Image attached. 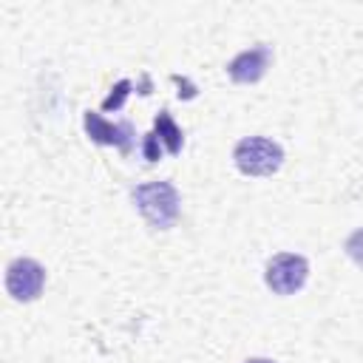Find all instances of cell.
Returning a JSON list of instances; mask_svg holds the SVG:
<instances>
[{
  "label": "cell",
  "mask_w": 363,
  "mask_h": 363,
  "mask_svg": "<svg viewBox=\"0 0 363 363\" xmlns=\"http://www.w3.org/2000/svg\"><path fill=\"white\" fill-rule=\"evenodd\" d=\"M133 201L136 210L142 213V218L150 227L167 230L176 224L179 218V193L170 182H145L139 187H133Z\"/></svg>",
  "instance_id": "obj_1"
},
{
  "label": "cell",
  "mask_w": 363,
  "mask_h": 363,
  "mask_svg": "<svg viewBox=\"0 0 363 363\" xmlns=\"http://www.w3.org/2000/svg\"><path fill=\"white\" fill-rule=\"evenodd\" d=\"M233 162L244 176H272L284 164V147L267 136H244L233 150Z\"/></svg>",
  "instance_id": "obj_2"
},
{
  "label": "cell",
  "mask_w": 363,
  "mask_h": 363,
  "mask_svg": "<svg viewBox=\"0 0 363 363\" xmlns=\"http://www.w3.org/2000/svg\"><path fill=\"white\" fill-rule=\"evenodd\" d=\"M309 278V261L298 252H278L267 261L264 281L275 295H295Z\"/></svg>",
  "instance_id": "obj_3"
},
{
  "label": "cell",
  "mask_w": 363,
  "mask_h": 363,
  "mask_svg": "<svg viewBox=\"0 0 363 363\" xmlns=\"http://www.w3.org/2000/svg\"><path fill=\"white\" fill-rule=\"evenodd\" d=\"M45 286V269L34 258H14L6 267V289L14 301H34Z\"/></svg>",
  "instance_id": "obj_4"
},
{
  "label": "cell",
  "mask_w": 363,
  "mask_h": 363,
  "mask_svg": "<svg viewBox=\"0 0 363 363\" xmlns=\"http://www.w3.org/2000/svg\"><path fill=\"white\" fill-rule=\"evenodd\" d=\"M269 60H272L269 45L258 43V45H252V48L235 54V57L230 60V65H227V74H230L233 82H241V85H247V82H258V79L267 74Z\"/></svg>",
  "instance_id": "obj_5"
},
{
  "label": "cell",
  "mask_w": 363,
  "mask_h": 363,
  "mask_svg": "<svg viewBox=\"0 0 363 363\" xmlns=\"http://www.w3.org/2000/svg\"><path fill=\"white\" fill-rule=\"evenodd\" d=\"M85 130H88V136L94 139V142H99V145H113V147H119L122 153H128L130 147H133V128L128 125V122H119V125H113V122H108V119H102L99 113H85Z\"/></svg>",
  "instance_id": "obj_6"
},
{
  "label": "cell",
  "mask_w": 363,
  "mask_h": 363,
  "mask_svg": "<svg viewBox=\"0 0 363 363\" xmlns=\"http://www.w3.org/2000/svg\"><path fill=\"white\" fill-rule=\"evenodd\" d=\"M156 136L164 142V147H167V153H179L182 150V130H179V125L170 119V113L167 111H162L159 116H156Z\"/></svg>",
  "instance_id": "obj_7"
},
{
  "label": "cell",
  "mask_w": 363,
  "mask_h": 363,
  "mask_svg": "<svg viewBox=\"0 0 363 363\" xmlns=\"http://www.w3.org/2000/svg\"><path fill=\"white\" fill-rule=\"evenodd\" d=\"M128 91H130V82H128V79H122V82L113 88V94H111V96L102 102V108H105V111H113V108H119V105H122V99L128 96Z\"/></svg>",
  "instance_id": "obj_8"
},
{
  "label": "cell",
  "mask_w": 363,
  "mask_h": 363,
  "mask_svg": "<svg viewBox=\"0 0 363 363\" xmlns=\"http://www.w3.org/2000/svg\"><path fill=\"white\" fill-rule=\"evenodd\" d=\"M159 156H162V145H159V136H156V133H147V139H145V159L156 162Z\"/></svg>",
  "instance_id": "obj_9"
},
{
  "label": "cell",
  "mask_w": 363,
  "mask_h": 363,
  "mask_svg": "<svg viewBox=\"0 0 363 363\" xmlns=\"http://www.w3.org/2000/svg\"><path fill=\"white\" fill-rule=\"evenodd\" d=\"M247 363H275V360H269V357H250Z\"/></svg>",
  "instance_id": "obj_10"
}]
</instances>
